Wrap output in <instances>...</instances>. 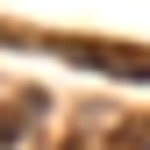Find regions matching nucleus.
I'll use <instances>...</instances> for the list:
<instances>
[{
	"mask_svg": "<svg viewBox=\"0 0 150 150\" xmlns=\"http://www.w3.org/2000/svg\"><path fill=\"white\" fill-rule=\"evenodd\" d=\"M57 50H64V57H79V64L115 71V79H150V50H129V43H100V36H57Z\"/></svg>",
	"mask_w": 150,
	"mask_h": 150,
	"instance_id": "f257e3e1",
	"label": "nucleus"
},
{
	"mask_svg": "<svg viewBox=\"0 0 150 150\" xmlns=\"http://www.w3.org/2000/svg\"><path fill=\"white\" fill-rule=\"evenodd\" d=\"M107 150H150V122H115L107 129Z\"/></svg>",
	"mask_w": 150,
	"mask_h": 150,
	"instance_id": "f03ea898",
	"label": "nucleus"
},
{
	"mask_svg": "<svg viewBox=\"0 0 150 150\" xmlns=\"http://www.w3.org/2000/svg\"><path fill=\"white\" fill-rule=\"evenodd\" d=\"M100 129H115V115H100V122H93V129H86V136H64L57 150H100Z\"/></svg>",
	"mask_w": 150,
	"mask_h": 150,
	"instance_id": "7ed1b4c3",
	"label": "nucleus"
},
{
	"mask_svg": "<svg viewBox=\"0 0 150 150\" xmlns=\"http://www.w3.org/2000/svg\"><path fill=\"white\" fill-rule=\"evenodd\" d=\"M22 129H29V122L14 115V107H0V150H14V143H22Z\"/></svg>",
	"mask_w": 150,
	"mask_h": 150,
	"instance_id": "20e7f679",
	"label": "nucleus"
}]
</instances>
